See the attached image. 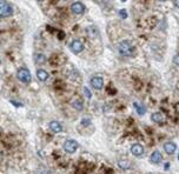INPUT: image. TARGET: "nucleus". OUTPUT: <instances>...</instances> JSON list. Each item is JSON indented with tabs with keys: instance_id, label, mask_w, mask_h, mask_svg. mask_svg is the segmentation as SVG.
I'll return each mask as SVG.
<instances>
[{
	"instance_id": "nucleus-2",
	"label": "nucleus",
	"mask_w": 179,
	"mask_h": 174,
	"mask_svg": "<svg viewBox=\"0 0 179 174\" xmlns=\"http://www.w3.org/2000/svg\"><path fill=\"white\" fill-rule=\"evenodd\" d=\"M12 14H13V7L6 1H0V15L5 18Z\"/></svg>"
},
{
	"instance_id": "nucleus-21",
	"label": "nucleus",
	"mask_w": 179,
	"mask_h": 174,
	"mask_svg": "<svg viewBox=\"0 0 179 174\" xmlns=\"http://www.w3.org/2000/svg\"><path fill=\"white\" fill-rule=\"evenodd\" d=\"M82 125H85V126H87V125H90V124H91V121H90V119H82Z\"/></svg>"
},
{
	"instance_id": "nucleus-20",
	"label": "nucleus",
	"mask_w": 179,
	"mask_h": 174,
	"mask_svg": "<svg viewBox=\"0 0 179 174\" xmlns=\"http://www.w3.org/2000/svg\"><path fill=\"white\" fill-rule=\"evenodd\" d=\"M119 14L121 18H126L127 15H126V11L125 9H121V11H119Z\"/></svg>"
},
{
	"instance_id": "nucleus-18",
	"label": "nucleus",
	"mask_w": 179,
	"mask_h": 174,
	"mask_svg": "<svg viewBox=\"0 0 179 174\" xmlns=\"http://www.w3.org/2000/svg\"><path fill=\"white\" fill-rule=\"evenodd\" d=\"M84 94L86 95V98L87 99H91V97H92V95H91V92H90V90L89 88H86V87L84 88Z\"/></svg>"
},
{
	"instance_id": "nucleus-3",
	"label": "nucleus",
	"mask_w": 179,
	"mask_h": 174,
	"mask_svg": "<svg viewBox=\"0 0 179 174\" xmlns=\"http://www.w3.org/2000/svg\"><path fill=\"white\" fill-rule=\"evenodd\" d=\"M17 76H18V79L24 83H29L31 81V79H32V78H31L30 71L26 69V68H19Z\"/></svg>"
},
{
	"instance_id": "nucleus-19",
	"label": "nucleus",
	"mask_w": 179,
	"mask_h": 174,
	"mask_svg": "<svg viewBox=\"0 0 179 174\" xmlns=\"http://www.w3.org/2000/svg\"><path fill=\"white\" fill-rule=\"evenodd\" d=\"M36 59H37V60H39L38 62H44V61H45V57H44V55H40V54H39V55H37V57H36Z\"/></svg>"
},
{
	"instance_id": "nucleus-6",
	"label": "nucleus",
	"mask_w": 179,
	"mask_h": 174,
	"mask_svg": "<svg viewBox=\"0 0 179 174\" xmlns=\"http://www.w3.org/2000/svg\"><path fill=\"white\" fill-rule=\"evenodd\" d=\"M70 48H71V51H72L73 53L78 54L84 50V45H82V43L80 40H73V41L71 43V45H70Z\"/></svg>"
},
{
	"instance_id": "nucleus-4",
	"label": "nucleus",
	"mask_w": 179,
	"mask_h": 174,
	"mask_svg": "<svg viewBox=\"0 0 179 174\" xmlns=\"http://www.w3.org/2000/svg\"><path fill=\"white\" fill-rule=\"evenodd\" d=\"M78 148V143L74 141V140H66L64 143V150L67 152V153H74Z\"/></svg>"
},
{
	"instance_id": "nucleus-14",
	"label": "nucleus",
	"mask_w": 179,
	"mask_h": 174,
	"mask_svg": "<svg viewBox=\"0 0 179 174\" xmlns=\"http://www.w3.org/2000/svg\"><path fill=\"white\" fill-rule=\"evenodd\" d=\"M86 31L89 32V37L90 38H97L98 37V30L94 27V26H90V27H87L86 28Z\"/></svg>"
},
{
	"instance_id": "nucleus-8",
	"label": "nucleus",
	"mask_w": 179,
	"mask_h": 174,
	"mask_svg": "<svg viewBox=\"0 0 179 174\" xmlns=\"http://www.w3.org/2000/svg\"><path fill=\"white\" fill-rule=\"evenodd\" d=\"M131 153L134 157H142L144 154V147L140 144H134L131 147Z\"/></svg>"
},
{
	"instance_id": "nucleus-7",
	"label": "nucleus",
	"mask_w": 179,
	"mask_h": 174,
	"mask_svg": "<svg viewBox=\"0 0 179 174\" xmlns=\"http://www.w3.org/2000/svg\"><path fill=\"white\" fill-rule=\"evenodd\" d=\"M91 85L92 87H94L96 90H101L104 87V80L101 76H93L91 79Z\"/></svg>"
},
{
	"instance_id": "nucleus-5",
	"label": "nucleus",
	"mask_w": 179,
	"mask_h": 174,
	"mask_svg": "<svg viewBox=\"0 0 179 174\" xmlns=\"http://www.w3.org/2000/svg\"><path fill=\"white\" fill-rule=\"evenodd\" d=\"M71 11L73 14H82L85 12V6L80 1H75L71 5Z\"/></svg>"
},
{
	"instance_id": "nucleus-1",
	"label": "nucleus",
	"mask_w": 179,
	"mask_h": 174,
	"mask_svg": "<svg viewBox=\"0 0 179 174\" xmlns=\"http://www.w3.org/2000/svg\"><path fill=\"white\" fill-rule=\"evenodd\" d=\"M118 51H119V53L121 55H124V57H131L132 54H133V47L132 45L127 41V40H124V41H121L118 46Z\"/></svg>"
},
{
	"instance_id": "nucleus-22",
	"label": "nucleus",
	"mask_w": 179,
	"mask_h": 174,
	"mask_svg": "<svg viewBox=\"0 0 179 174\" xmlns=\"http://www.w3.org/2000/svg\"><path fill=\"white\" fill-rule=\"evenodd\" d=\"M173 61H174V64H176V65H179V54H178V55H176V57H174V59H173Z\"/></svg>"
},
{
	"instance_id": "nucleus-12",
	"label": "nucleus",
	"mask_w": 179,
	"mask_h": 174,
	"mask_svg": "<svg viewBox=\"0 0 179 174\" xmlns=\"http://www.w3.org/2000/svg\"><path fill=\"white\" fill-rule=\"evenodd\" d=\"M151 119H152V121L157 122V124H160V122H163V121H164V115L160 113V112H156V113L152 114Z\"/></svg>"
},
{
	"instance_id": "nucleus-23",
	"label": "nucleus",
	"mask_w": 179,
	"mask_h": 174,
	"mask_svg": "<svg viewBox=\"0 0 179 174\" xmlns=\"http://www.w3.org/2000/svg\"><path fill=\"white\" fill-rule=\"evenodd\" d=\"M174 5H176V6L179 8V1H174Z\"/></svg>"
},
{
	"instance_id": "nucleus-17",
	"label": "nucleus",
	"mask_w": 179,
	"mask_h": 174,
	"mask_svg": "<svg viewBox=\"0 0 179 174\" xmlns=\"http://www.w3.org/2000/svg\"><path fill=\"white\" fill-rule=\"evenodd\" d=\"M134 107L137 108V113L139 114V115H144L145 112H146V109L144 108V106H139L137 102H134Z\"/></svg>"
},
{
	"instance_id": "nucleus-13",
	"label": "nucleus",
	"mask_w": 179,
	"mask_h": 174,
	"mask_svg": "<svg viewBox=\"0 0 179 174\" xmlns=\"http://www.w3.org/2000/svg\"><path fill=\"white\" fill-rule=\"evenodd\" d=\"M37 76L39 80H41V81H46L47 79H48V73L44 71V69H38L37 71Z\"/></svg>"
},
{
	"instance_id": "nucleus-9",
	"label": "nucleus",
	"mask_w": 179,
	"mask_h": 174,
	"mask_svg": "<svg viewBox=\"0 0 179 174\" xmlns=\"http://www.w3.org/2000/svg\"><path fill=\"white\" fill-rule=\"evenodd\" d=\"M164 150L167 154H173L176 152V150H177V146H176L174 143H172V141H167L164 145Z\"/></svg>"
},
{
	"instance_id": "nucleus-11",
	"label": "nucleus",
	"mask_w": 179,
	"mask_h": 174,
	"mask_svg": "<svg viewBox=\"0 0 179 174\" xmlns=\"http://www.w3.org/2000/svg\"><path fill=\"white\" fill-rule=\"evenodd\" d=\"M50 128L52 129L54 133H60V132H63V126H61V124L58 122V121H51V122H50Z\"/></svg>"
},
{
	"instance_id": "nucleus-15",
	"label": "nucleus",
	"mask_w": 179,
	"mask_h": 174,
	"mask_svg": "<svg viewBox=\"0 0 179 174\" xmlns=\"http://www.w3.org/2000/svg\"><path fill=\"white\" fill-rule=\"evenodd\" d=\"M118 165H119V167L120 168H123V169H128L131 164H130V161H128V160H119Z\"/></svg>"
},
{
	"instance_id": "nucleus-10",
	"label": "nucleus",
	"mask_w": 179,
	"mask_h": 174,
	"mask_svg": "<svg viewBox=\"0 0 179 174\" xmlns=\"http://www.w3.org/2000/svg\"><path fill=\"white\" fill-rule=\"evenodd\" d=\"M150 161L152 162V164H159L160 161H162V154H160V152L159 151H154L152 154H151V157H150Z\"/></svg>"
},
{
	"instance_id": "nucleus-16",
	"label": "nucleus",
	"mask_w": 179,
	"mask_h": 174,
	"mask_svg": "<svg viewBox=\"0 0 179 174\" xmlns=\"http://www.w3.org/2000/svg\"><path fill=\"white\" fill-rule=\"evenodd\" d=\"M72 106L74 107L77 111H82V102L79 100V99H75L74 101L72 102Z\"/></svg>"
},
{
	"instance_id": "nucleus-24",
	"label": "nucleus",
	"mask_w": 179,
	"mask_h": 174,
	"mask_svg": "<svg viewBox=\"0 0 179 174\" xmlns=\"http://www.w3.org/2000/svg\"><path fill=\"white\" fill-rule=\"evenodd\" d=\"M178 160H179V154H178Z\"/></svg>"
}]
</instances>
